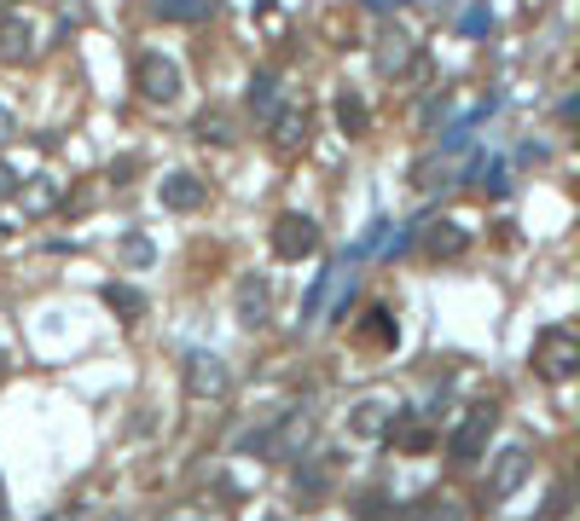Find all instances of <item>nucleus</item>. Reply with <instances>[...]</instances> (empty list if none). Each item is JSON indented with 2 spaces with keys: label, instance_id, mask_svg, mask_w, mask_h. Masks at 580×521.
I'll return each mask as SVG.
<instances>
[{
  "label": "nucleus",
  "instance_id": "4468645a",
  "mask_svg": "<svg viewBox=\"0 0 580 521\" xmlns=\"http://www.w3.org/2000/svg\"><path fill=\"white\" fill-rule=\"evenodd\" d=\"M18 197H23V215H53V208H59V186H53L47 174L23 180V186H18Z\"/></svg>",
  "mask_w": 580,
  "mask_h": 521
},
{
  "label": "nucleus",
  "instance_id": "f257e3e1",
  "mask_svg": "<svg viewBox=\"0 0 580 521\" xmlns=\"http://www.w3.org/2000/svg\"><path fill=\"white\" fill-rule=\"evenodd\" d=\"M528 365H535V377H546V382H569V377L580 371V343H574V330H569V325L540 330V343H535V354H528Z\"/></svg>",
  "mask_w": 580,
  "mask_h": 521
},
{
  "label": "nucleus",
  "instance_id": "c756f323",
  "mask_svg": "<svg viewBox=\"0 0 580 521\" xmlns=\"http://www.w3.org/2000/svg\"><path fill=\"white\" fill-rule=\"evenodd\" d=\"M12 192H18V174H12V168H7V163H0V203H7V197H12Z\"/></svg>",
  "mask_w": 580,
  "mask_h": 521
},
{
  "label": "nucleus",
  "instance_id": "bb28decb",
  "mask_svg": "<svg viewBox=\"0 0 580 521\" xmlns=\"http://www.w3.org/2000/svg\"><path fill=\"white\" fill-rule=\"evenodd\" d=\"M12 140H18V116L7 111V104H0V151H7Z\"/></svg>",
  "mask_w": 580,
  "mask_h": 521
},
{
  "label": "nucleus",
  "instance_id": "423d86ee",
  "mask_svg": "<svg viewBox=\"0 0 580 521\" xmlns=\"http://www.w3.org/2000/svg\"><path fill=\"white\" fill-rule=\"evenodd\" d=\"M372 59H377V70H384L389 82H400V75H413V64H418V47H413V35H407V30H395V23H384V30H377Z\"/></svg>",
  "mask_w": 580,
  "mask_h": 521
},
{
  "label": "nucleus",
  "instance_id": "473e14b6",
  "mask_svg": "<svg viewBox=\"0 0 580 521\" xmlns=\"http://www.w3.org/2000/svg\"><path fill=\"white\" fill-rule=\"evenodd\" d=\"M0 521H7V492H0Z\"/></svg>",
  "mask_w": 580,
  "mask_h": 521
},
{
  "label": "nucleus",
  "instance_id": "cd10ccee",
  "mask_svg": "<svg viewBox=\"0 0 580 521\" xmlns=\"http://www.w3.org/2000/svg\"><path fill=\"white\" fill-rule=\"evenodd\" d=\"M400 447H407V452H430V447H436V435H430V429H413L407 440H400Z\"/></svg>",
  "mask_w": 580,
  "mask_h": 521
},
{
  "label": "nucleus",
  "instance_id": "f03ea898",
  "mask_svg": "<svg viewBox=\"0 0 580 521\" xmlns=\"http://www.w3.org/2000/svg\"><path fill=\"white\" fill-rule=\"evenodd\" d=\"M134 82H140V99L145 104H174L181 99V64L169 59V52H140L134 59Z\"/></svg>",
  "mask_w": 580,
  "mask_h": 521
},
{
  "label": "nucleus",
  "instance_id": "f8f14e48",
  "mask_svg": "<svg viewBox=\"0 0 580 521\" xmlns=\"http://www.w3.org/2000/svg\"><path fill=\"white\" fill-rule=\"evenodd\" d=\"M221 12V0H151V18L163 23H210Z\"/></svg>",
  "mask_w": 580,
  "mask_h": 521
},
{
  "label": "nucleus",
  "instance_id": "a878e982",
  "mask_svg": "<svg viewBox=\"0 0 580 521\" xmlns=\"http://www.w3.org/2000/svg\"><path fill=\"white\" fill-rule=\"evenodd\" d=\"M447 104H452V93H436L430 104H424V116H418V122H424V127H436V122H447Z\"/></svg>",
  "mask_w": 580,
  "mask_h": 521
},
{
  "label": "nucleus",
  "instance_id": "f3484780",
  "mask_svg": "<svg viewBox=\"0 0 580 521\" xmlns=\"http://www.w3.org/2000/svg\"><path fill=\"white\" fill-rule=\"evenodd\" d=\"M337 127H343V134H366V127H372V116H366V99L355 93V88H343L337 93Z\"/></svg>",
  "mask_w": 580,
  "mask_h": 521
},
{
  "label": "nucleus",
  "instance_id": "5701e85b",
  "mask_svg": "<svg viewBox=\"0 0 580 521\" xmlns=\"http://www.w3.org/2000/svg\"><path fill=\"white\" fill-rule=\"evenodd\" d=\"M332 284H337V267H325V273L314 278V290H308V302H302V319H314V313L325 307V296H332Z\"/></svg>",
  "mask_w": 580,
  "mask_h": 521
},
{
  "label": "nucleus",
  "instance_id": "0eeeda50",
  "mask_svg": "<svg viewBox=\"0 0 580 521\" xmlns=\"http://www.w3.org/2000/svg\"><path fill=\"white\" fill-rule=\"evenodd\" d=\"M186 388L197 400H221L226 388H233V377H226V365L210 359V354H186Z\"/></svg>",
  "mask_w": 580,
  "mask_h": 521
},
{
  "label": "nucleus",
  "instance_id": "4be33fe9",
  "mask_svg": "<svg viewBox=\"0 0 580 521\" xmlns=\"http://www.w3.org/2000/svg\"><path fill=\"white\" fill-rule=\"evenodd\" d=\"M413 521H465V510H459V499H424L413 510Z\"/></svg>",
  "mask_w": 580,
  "mask_h": 521
},
{
  "label": "nucleus",
  "instance_id": "393cba45",
  "mask_svg": "<svg viewBox=\"0 0 580 521\" xmlns=\"http://www.w3.org/2000/svg\"><path fill=\"white\" fill-rule=\"evenodd\" d=\"M563 515H569V481H558V492L546 499V515L540 521H563Z\"/></svg>",
  "mask_w": 580,
  "mask_h": 521
},
{
  "label": "nucleus",
  "instance_id": "aec40b11",
  "mask_svg": "<svg viewBox=\"0 0 580 521\" xmlns=\"http://www.w3.org/2000/svg\"><path fill=\"white\" fill-rule=\"evenodd\" d=\"M116 260H122V267H151V260H157V249H151V238H145V232H129V238H122L116 244Z\"/></svg>",
  "mask_w": 580,
  "mask_h": 521
},
{
  "label": "nucleus",
  "instance_id": "dca6fc26",
  "mask_svg": "<svg viewBox=\"0 0 580 521\" xmlns=\"http://www.w3.org/2000/svg\"><path fill=\"white\" fill-rule=\"evenodd\" d=\"M291 492H296V504H319L325 492H332V476H325L319 463H308V469L296 463V476H291Z\"/></svg>",
  "mask_w": 580,
  "mask_h": 521
},
{
  "label": "nucleus",
  "instance_id": "39448f33",
  "mask_svg": "<svg viewBox=\"0 0 580 521\" xmlns=\"http://www.w3.org/2000/svg\"><path fill=\"white\" fill-rule=\"evenodd\" d=\"M528 469H535V458H528V447H506L493 458V469H488V504H506V499H517L522 492V481H528Z\"/></svg>",
  "mask_w": 580,
  "mask_h": 521
},
{
  "label": "nucleus",
  "instance_id": "2eb2a0df",
  "mask_svg": "<svg viewBox=\"0 0 580 521\" xmlns=\"http://www.w3.org/2000/svg\"><path fill=\"white\" fill-rule=\"evenodd\" d=\"M244 104H250V116H256V122H267V116H273V104H279V82H273V70L250 75V93H244Z\"/></svg>",
  "mask_w": 580,
  "mask_h": 521
},
{
  "label": "nucleus",
  "instance_id": "6ab92c4d",
  "mask_svg": "<svg viewBox=\"0 0 580 521\" xmlns=\"http://www.w3.org/2000/svg\"><path fill=\"white\" fill-rule=\"evenodd\" d=\"M192 134H197V140H210V145H233V140H238V127L226 122V111H204V116L192 122Z\"/></svg>",
  "mask_w": 580,
  "mask_h": 521
},
{
  "label": "nucleus",
  "instance_id": "9d476101",
  "mask_svg": "<svg viewBox=\"0 0 580 521\" xmlns=\"http://www.w3.org/2000/svg\"><path fill=\"white\" fill-rule=\"evenodd\" d=\"M30 52H35V23L23 12H0V59L18 64V59H30Z\"/></svg>",
  "mask_w": 580,
  "mask_h": 521
},
{
  "label": "nucleus",
  "instance_id": "a211bd4d",
  "mask_svg": "<svg viewBox=\"0 0 580 521\" xmlns=\"http://www.w3.org/2000/svg\"><path fill=\"white\" fill-rule=\"evenodd\" d=\"M465 244H470V232L465 226H452V221H441V226H430V232H424V249H430V255H465Z\"/></svg>",
  "mask_w": 580,
  "mask_h": 521
},
{
  "label": "nucleus",
  "instance_id": "72a5a7b5",
  "mask_svg": "<svg viewBox=\"0 0 580 521\" xmlns=\"http://www.w3.org/2000/svg\"><path fill=\"white\" fill-rule=\"evenodd\" d=\"M0 371H7V354H0Z\"/></svg>",
  "mask_w": 580,
  "mask_h": 521
},
{
  "label": "nucleus",
  "instance_id": "9b49d317",
  "mask_svg": "<svg viewBox=\"0 0 580 521\" xmlns=\"http://www.w3.org/2000/svg\"><path fill=\"white\" fill-rule=\"evenodd\" d=\"M267 313H273V284L262 273L238 278V319L244 325H267Z\"/></svg>",
  "mask_w": 580,
  "mask_h": 521
},
{
  "label": "nucleus",
  "instance_id": "412c9836",
  "mask_svg": "<svg viewBox=\"0 0 580 521\" xmlns=\"http://www.w3.org/2000/svg\"><path fill=\"white\" fill-rule=\"evenodd\" d=\"M105 302H111V313H116V319H122V325H134V319H140V313H145L140 290H129V284H111V290H105Z\"/></svg>",
  "mask_w": 580,
  "mask_h": 521
},
{
  "label": "nucleus",
  "instance_id": "b1692460",
  "mask_svg": "<svg viewBox=\"0 0 580 521\" xmlns=\"http://www.w3.org/2000/svg\"><path fill=\"white\" fill-rule=\"evenodd\" d=\"M488 30H493V12H488V0H476L465 12V35H488Z\"/></svg>",
  "mask_w": 580,
  "mask_h": 521
},
{
  "label": "nucleus",
  "instance_id": "ddd939ff",
  "mask_svg": "<svg viewBox=\"0 0 580 521\" xmlns=\"http://www.w3.org/2000/svg\"><path fill=\"white\" fill-rule=\"evenodd\" d=\"M395 423V406L389 400H360L355 411H348V435H360V440H377Z\"/></svg>",
  "mask_w": 580,
  "mask_h": 521
},
{
  "label": "nucleus",
  "instance_id": "1a4fd4ad",
  "mask_svg": "<svg viewBox=\"0 0 580 521\" xmlns=\"http://www.w3.org/2000/svg\"><path fill=\"white\" fill-rule=\"evenodd\" d=\"M488 429H493V411L482 406V411H470L465 417V423H459V435H452V458H459V463H476V458H482V447H488Z\"/></svg>",
  "mask_w": 580,
  "mask_h": 521
},
{
  "label": "nucleus",
  "instance_id": "7ed1b4c3",
  "mask_svg": "<svg viewBox=\"0 0 580 521\" xmlns=\"http://www.w3.org/2000/svg\"><path fill=\"white\" fill-rule=\"evenodd\" d=\"M273 255L279 260H314L319 255V221L314 215H279L273 221Z\"/></svg>",
  "mask_w": 580,
  "mask_h": 521
},
{
  "label": "nucleus",
  "instance_id": "c85d7f7f",
  "mask_svg": "<svg viewBox=\"0 0 580 521\" xmlns=\"http://www.w3.org/2000/svg\"><path fill=\"white\" fill-rule=\"evenodd\" d=\"M140 174V163H134V156H122V163L111 168V180H116V186H129V180Z\"/></svg>",
  "mask_w": 580,
  "mask_h": 521
},
{
  "label": "nucleus",
  "instance_id": "7c9ffc66",
  "mask_svg": "<svg viewBox=\"0 0 580 521\" xmlns=\"http://www.w3.org/2000/svg\"><path fill=\"white\" fill-rule=\"evenodd\" d=\"M574 116H580V99H574V93H569V99H563V104H558V122H574Z\"/></svg>",
  "mask_w": 580,
  "mask_h": 521
},
{
  "label": "nucleus",
  "instance_id": "6e6552de",
  "mask_svg": "<svg viewBox=\"0 0 580 521\" xmlns=\"http://www.w3.org/2000/svg\"><path fill=\"white\" fill-rule=\"evenodd\" d=\"M157 197H163V208H174V215H192V208L210 203V186H204L197 174H163Z\"/></svg>",
  "mask_w": 580,
  "mask_h": 521
},
{
  "label": "nucleus",
  "instance_id": "20e7f679",
  "mask_svg": "<svg viewBox=\"0 0 580 521\" xmlns=\"http://www.w3.org/2000/svg\"><path fill=\"white\" fill-rule=\"evenodd\" d=\"M262 127H267L273 151L296 156L302 145H308V134H314V116H308V104H273V116H267Z\"/></svg>",
  "mask_w": 580,
  "mask_h": 521
},
{
  "label": "nucleus",
  "instance_id": "2f4dec72",
  "mask_svg": "<svg viewBox=\"0 0 580 521\" xmlns=\"http://www.w3.org/2000/svg\"><path fill=\"white\" fill-rule=\"evenodd\" d=\"M23 7V0H0V12H18Z\"/></svg>",
  "mask_w": 580,
  "mask_h": 521
}]
</instances>
